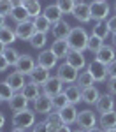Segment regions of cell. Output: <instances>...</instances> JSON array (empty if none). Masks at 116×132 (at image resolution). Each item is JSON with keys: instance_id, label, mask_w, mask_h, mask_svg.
I'll return each mask as SVG.
<instances>
[{"instance_id": "obj_29", "label": "cell", "mask_w": 116, "mask_h": 132, "mask_svg": "<svg viewBox=\"0 0 116 132\" xmlns=\"http://www.w3.org/2000/svg\"><path fill=\"white\" fill-rule=\"evenodd\" d=\"M16 39H18V37H16L14 28H11V27H7V25H4V27L0 28V41L4 42L5 46H9L11 42H14Z\"/></svg>"}, {"instance_id": "obj_9", "label": "cell", "mask_w": 116, "mask_h": 132, "mask_svg": "<svg viewBox=\"0 0 116 132\" xmlns=\"http://www.w3.org/2000/svg\"><path fill=\"white\" fill-rule=\"evenodd\" d=\"M53 109V99L41 93L35 101H33V111L37 114H48V113Z\"/></svg>"}, {"instance_id": "obj_48", "label": "cell", "mask_w": 116, "mask_h": 132, "mask_svg": "<svg viewBox=\"0 0 116 132\" xmlns=\"http://www.w3.org/2000/svg\"><path fill=\"white\" fill-rule=\"evenodd\" d=\"M11 4H12L14 7H18V5H23V0H11Z\"/></svg>"}, {"instance_id": "obj_34", "label": "cell", "mask_w": 116, "mask_h": 132, "mask_svg": "<svg viewBox=\"0 0 116 132\" xmlns=\"http://www.w3.org/2000/svg\"><path fill=\"white\" fill-rule=\"evenodd\" d=\"M92 34H95V35H99V37L105 39L111 32H109V28H107V23H104V21H95L93 32H92Z\"/></svg>"}, {"instance_id": "obj_16", "label": "cell", "mask_w": 116, "mask_h": 132, "mask_svg": "<svg viewBox=\"0 0 116 132\" xmlns=\"http://www.w3.org/2000/svg\"><path fill=\"white\" fill-rule=\"evenodd\" d=\"M51 51L55 53V56L60 60V58H67V55L70 53V46L67 39H55V42L51 44Z\"/></svg>"}, {"instance_id": "obj_42", "label": "cell", "mask_w": 116, "mask_h": 132, "mask_svg": "<svg viewBox=\"0 0 116 132\" xmlns=\"http://www.w3.org/2000/svg\"><path fill=\"white\" fill-rule=\"evenodd\" d=\"M105 23H107L109 32H111V34H116V14H114V16H111V18L105 21Z\"/></svg>"}, {"instance_id": "obj_25", "label": "cell", "mask_w": 116, "mask_h": 132, "mask_svg": "<svg viewBox=\"0 0 116 132\" xmlns=\"http://www.w3.org/2000/svg\"><path fill=\"white\" fill-rule=\"evenodd\" d=\"M81 97H83V102H86V104H97L100 93L97 90V86L92 85V86H86V88L81 90Z\"/></svg>"}, {"instance_id": "obj_52", "label": "cell", "mask_w": 116, "mask_h": 132, "mask_svg": "<svg viewBox=\"0 0 116 132\" xmlns=\"http://www.w3.org/2000/svg\"><path fill=\"white\" fill-rule=\"evenodd\" d=\"M104 132H116V127L114 129H104Z\"/></svg>"}, {"instance_id": "obj_14", "label": "cell", "mask_w": 116, "mask_h": 132, "mask_svg": "<svg viewBox=\"0 0 116 132\" xmlns=\"http://www.w3.org/2000/svg\"><path fill=\"white\" fill-rule=\"evenodd\" d=\"M95 60L102 62V63H105V65H109L113 60H116V51H114V46H107V44H104L100 50L95 53Z\"/></svg>"}, {"instance_id": "obj_35", "label": "cell", "mask_w": 116, "mask_h": 132, "mask_svg": "<svg viewBox=\"0 0 116 132\" xmlns=\"http://www.w3.org/2000/svg\"><path fill=\"white\" fill-rule=\"evenodd\" d=\"M4 56L7 58V62H9V65H16L18 63V60H20V53H18V50H14V48H11V46H7L5 48V51H4Z\"/></svg>"}, {"instance_id": "obj_54", "label": "cell", "mask_w": 116, "mask_h": 132, "mask_svg": "<svg viewBox=\"0 0 116 132\" xmlns=\"http://www.w3.org/2000/svg\"><path fill=\"white\" fill-rule=\"evenodd\" d=\"M72 132H86L84 129H77V130H72Z\"/></svg>"}, {"instance_id": "obj_45", "label": "cell", "mask_w": 116, "mask_h": 132, "mask_svg": "<svg viewBox=\"0 0 116 132\" xmlns=\"http://www.w3.org/2000/svg\"><path fill=\"white\" fill-rule=\"evenodd\" d=\"M58 132H72V130H70V127H69V125H67V123H63L62 127H60V129H58Z\"/></svg>"}, {"instance_id": "obj_19", "label": "cell", "mask_w": 116, "mask_h": 132, "mask_svg": "<svg viewBox=\"0 0 116 132\" xmlns=\"http://www.w3.org/2000/svg\"><path fill=\"white\" fill-rule=\"evenodd\" d=\"M67 63H70L74 69H77V71H83L84 67H86V56H84L81 51H72L67 55V58H65Z\"/></svg>"}, {"instance_id": "obj_40", "label": "cell", "mask_w": 116, "mask_h": 132, "mask_svg": "<svg viewBox=\"0 0 116 132\" xmlns=\"http://www.w3.org/2000/svg\"><path fill=\"white\" fill-rule=\"evenodd\" d=\"M105 86H107V92H109L111 95H114V97H116V78H109Z\"/></svg>"}, {"instance_id": "obj_60", "label": "cell", "mask_w": 116, "mask_h": 132, "mask_svg": "<svg viewBox=\"0 0 116 132\" xmlns=\"http://www.w3.org/2000/svg\"><path fill=\"white\" fill-rule=\"evenodd\" d=\"M0 132H4V130H2V129H0Z\"/></svg>"}, {"instance_id": "obj_44", "label": "cell", "mask_w": 116, "mask_h": 132, "mask_svg": "<svg viewBox=\"0 0 116 132\" xmlns=\"http://www.w3.org/2000/svg\"><path fill=\"white\" fill-rule=\"evenodd\" d=\"M7 67H9V62H7V58H5L4 55H0V72L7 71Z\"/></svg>"}, {"instance_id": "obj_31", "label": "cell", "mask_w": 116, "mask_h": 132, "mask_svg": "<svg viewBox=\"0 0 116 132\" xmlns=\"http://www.w3.org/2000/svg\"><path fill=\"white\" fill-rule=\"evenodd\" d=\"M23 5L26 7L28 14H30V18H37V16L41 14V11H42L41 2H39V0H25Z\"/></svg>"}, {"instance_id": "obj_57", "label": "cell", "mask_w": 116, "mask_h": 132, "mask_svg": "<svg viewBox=\"0 0 116 132\" xmlns=\"http://www.w3.org/2000/svg\"><path fill=\"white\" fill-rule=\"evenodd\" d=\"M114 14H116V4H114Z\"/></svg>"}, {"instance_id": "obj_21", "label": "cell", "mask_w": 116, "mask_h": 132, "mask_svg": "<svg viewBox=\"0 0 116 132\" xmlns=\"http://www.w3.org/2000/svg\"><path fill=\"white\" fill-rule=\"evenodd\" d=\"M49 78H51L49 71H48V69H44V67H41V65H35V69H33L32 74H30V81L37 83L39 86L46 85V81H48Z\"/></svg>"}, {"instance_id": "obj_1", "label": "cell", "mask_w": 116, "mask_h": 132, "mask_svg": "<svg viewBox=\"0 0 116 132\" xmlns=\"http://www.w3.org/2000/svg\"><path fill=\"white\" fill-rule=\"evenodd\" d=\"M88 39H90V35H88L86 28L74 27L69 34V37H67V42H69L72 51H81L83 53L84 50H88Z\"/></svg>"}, {"instance_id": "obj_33", "label": "cell", "mask_w": 116, "mask_h": 132, "mask_svg": "<svg viewBox=\"0 0 116 132\" xmlns=\"http://www.w3.org/2000/svg\"><path fill=\"white\" fill-rule=\"evenodd\" d=\"M102 46H104V39H102V37H99V35H95V34H92V35H90V39H88V51L97 53Z\"/></svg>"}, {"instance_id": "obj_49", "label": "cell", "mask_w": 116, "mask_h": 132, "mask_svg": "<svg viewBox=\"0 0 116 132\" xmlns=\"http://www.w3.org/2000/svg\"><path fill=\"white\" fill-rule=\"evenodd\" d=\"M5 48H7V46H5L4 42L0 41V55H4V51H5Z\"/></svg>"}, {"instance_id": "obj_4", "label": "cell", "mask_w": 116, "mask_h": 132, "mask_svg": "<svg viewBox=\"0 0 116 132\" xmlns=\"http://www.w3.org/2000/svg\"><path fill=\"white\" fill-rule=\"evenodd\" d=\"M90 11H92V20L95 21H104L107 20V14H109V4L107 2H99V0H92L90 2Z\"/></svg>"}, {"instance_id": "obj_22", "label": "cell", "mask_w": 116, "mask_h": 132, "mask_svg": "<svg viewBox=\"0 0 116 132\" xmlns=\"http://www.w3.org/2000/svg\"><path fill=\"white\" fill-rule=\"evenodd\" d=\"M60 116H62V122L67 125H72L77 120V109H76V104H67L63 109H60Z\"/></svg>"}, {"instance_id": "obj_2", "label": "cell", "mask_w": 116, "mask_h": 132, "mask_svg": "<svg viewBox=\"0 0 116 132\" xmlns=\"http://www.w3.org/2000/svg\"><path fill=\"white\" fill-rule=\"evenodd\" d=\"M35 125V111L33 109H23L12 114V127L14 129H23V130H28Z\"/></svg>"}, {"instance_id": "obj_5", "label": "cell", "mask_w": 116, "mask_h": 132, "mask_svg": "<svg viewBox=\"0 0 116 132\" xmlns=\"http://www.w3.org/2000/svg\"><path fill=\"white\" fill-rule=\"evenodd\" d=\"M56 76L62 79L63 83H67V85H70V83H76L77 81V76H79V71L77 69H74L70 63H62V65H58V71H56Z\"/></svg>"}, {"instance_id": "obj_18", "label": "cell", "mask_w": 116, "mask_h": 132, "mask_svg": "<svg viewBox=\"0 0 116 132\" xmlns=\"http://www.w3.org/2000/svg\"><path fill=\"white\" fill-rule=\"evenodd\" d=\"M81 86L79 85H67L65 88H63V93H65V97H67V101L69 104H79V102L83 101V97H81Z\"/></svg>"}, {"instance_id": "obj_12", "label": "cell", "mask_w": 116, "mask_h": 132, "mask_svg": "<svg viewBox=\"0 0 116 132\" xmlns=\"http://www.w3.org/2000/svg\"><path fill=\"white\" fill-rule=\"evenodd\" d=\"M35 65H37V62L33 60V56H30V55H21L18 63H16L14 67H16V71L23 72L25 76H30L32 71L35 69Z\"/></svg>"}, {"instance_id": "obj_10", "label": "cell", "mask_w": 116, "mask_h": 132, "mask_svg": "<svg viewBox=\"0 0 116 132\" xmlns=\"http://www.w3.org/2000/svg\"><path fill=\"white\" fill-rule=\"evenodd\" d=\"M72 16L79 23H90L92 21V11H90V4L81 2V4H76V7L72 11Z\"/></svg>"}, {"instance_id": "obj_55", "label": "cell", "mask_w": 116, "mask_h": 132, "mask_svg": "<svg viewBox=\"0 0 116 132\" xmlns=\"http://www.w3.org/2000/svg\"><path fill=\"white\" fill-rule=\"evenodd\" d=\"M81 2H84V0H76V4H81Z\"/></svg>"}, {"instance_id": "obj_59", "label": "cell", "mask_w": 116, "mask_h": 132, "mask_svg": "<svg viewBox=\"0 0 116 132\" xmlns=\"http://www.w3.org/2000/svg\"><path fill=\"white\" fill-rule=\"evenodd\" d=\"M26 132H33V130H26Z\"/></svg>"}, {"instance_id": "obj_58", "label": "cell", "mask_w": 116, "mask_h": 132, "mask_svg": "<svg viewBox=\"0 0 116 132\" xmlns=\"http://www.w3.org/2000/svg\"><path fill=\"white\" fill-rule=\"evenodd\" d=\"M99 2H107V0H99Z\"/></svg>"}, {"instance_id": "obj_8", "label": "cell", "mask_w": 116, "mask_h": 132, "mask_svg": "<svg viewBox=\"0 0 116 132\" xmlns=\"http://www.w3.org/2000/svg\"><path fill=\"white\" fill-rule=\"evenodd\" d=\"M77 127L79 129H84V130H88V129H92L97 125V116H95L93 111H90V109H84V111H79L77 113Z\"/></svg>"}, {"instance_id": "obj_38", "label": "cell", "mask_w": 116, "mask_h": 132, "mask_svg": "<svg viewBox=\"0 0 116 132\" xmlns=\"http://www.w3.org/2000/svg\"><path fill=\"white\" fill-rule=\"evenodd\" d=\"M14 93H16V92L11 88V85L7 81H2V83H0V95H2V99H4L5 102H9V99L14 95Z\"/></svg>"}, {"instance_id": "obj_46", "label": "cell", "mask_w": 116, "mask_h": 132, "mask_svg": "<svg viewBox=\"0 0 116 132\" xmlns=\"http://www.w3.org/2000/svg\"><path fill=\"white\" fill-rule=\"evenodd\" d=\"M86 132H104V129L102 127H92V129H88Z\"/></svg>"}, {"instance_id": "obj_6", "label": "cell", "mask_w": 116, "mask_h": 132, "mask_svg": "<svg viewBox=\"0 0 116 132\" xmlns=\"http://www.w3.org/2000/svg\"><path fill=\"white\" fill-rule=\"evenodd\" d=\"M63 85H65V83H63L58 76H51V78L46 81V85H42V93L53 99L55 95H58V93L63 92Z\"/></svg>"}, {"instance_id": "obj_30", "label": "cell", "mask_w": 116, "mask_h": 132, "mask_svg": "<svg viewBox=\"0 0 116 132\" xmlns=\"http://www.w3.org/2000/svg\"><path fill=\"white\" fill-rule=\"evenodd\" d=\"M28 42H30V46L33 50H44V46H46V42H48V37H46V34H42V32H35Z\"/></svg>"}, {"instance_id": "obj_50", "label": "cell", "mask_w": 116, "mask_h": 132, "mask_svg": "<svg viewBox=\"0 0 116 132\" xmlns=\"http://www.w3.org/2000/svg\"><path fill=\"white\" fill-rule=\"evenodd\" d=\"M4 25H5V16H2V14H0V28H2Z\"/></svg>"}, {"instance_id": "obj_7", "label": "cell", "mask_w": 116, "mask_h": 132, "mask_svg": "<svg viewBox=\"0 0 116 132\" xmlns=\"http://www.w3.org/2000/svg\"><path fill=\"white\" fill-rule=\"evenodd\" d=\"M88 71L92 72L95 81H99V83L107 81V76L109 74H107V65L105 63H102V62H99V60H93V62L88 63Z\"/></svg>"}, {"instance_id": "obj_27", "label": "cell", "mask_w": 116, "mask_h": 132, "mask_svg": "<svg viewBox=\"0 0 116 132\" xmlns=\"http://www.w3.org/2000/svg\"><path fill=\"white\" fill-rule=\"evenodd\" d=\"M99 123H100L102 129H114V127H116V111L113 109V111L102 113Z\"/></svg>"}, {"instance_id": "obj_11", "label": "cell", "mask_w": 116, "mask_h": 132, "mask_svg": "<svg viewBox=\"0 0 116 132\" xmlns=\"http://www.w3.org/2000/svg\"><path fill=\"white\" fill-rule=\"evenodd\" d=\"M56 62H58V58L55 56V53L51 51V48H49V50H42L41 53H39V56H37V65H41L44 69H48V71H51L53 67L56 65Z\"/></svg>"}, {"instance_id": "obj_39", "label": "cell", "mask_w": 116, "mask_h": 132, "mask_svg": "<svg viewBox=\"0 0 116 132\" xmlns=\"http://www.w3.org/2000/svg\"><path fill=\"white\" fill-rule=\"evenodd\" d=\"M14 9V5L11 4V0H0V14L2 16H11V12Z\"/></svg>"}, {"instance_id": "obj_3", "label": "cell", "mask_w": 116, "mask_h": 132, "mask_svg": "<svg viewBox=\"0 0 116 132\" xmlns=\"http://www.w3.org/2000/svg\"><path fill=\"white\" fill-rule=\"evenodd\" d=\"M16 37L20 41H30L32 35L35 34V25H33V20H26V21H21V23H16Z\"/></svg>"}, {"instance_id": "obj_13", "label": "cell", "mask_w": 116, "mask_h": 132, "mask_svg": "<svg viewBox=\"0 0 116 132\" xmlns=\"http://www.w3.org/2000/svg\"><path fill=\"white\" fill-rule=\"evenodd\" d=\"M116 106V101H114V95H111L109 92L107 93H104V95H100L99 97V101H97V104H95V108H97V111L100 113H107V111H113Z\"/></svg>"}, {"instance_id": "obj_53", "label": "cell", "mask_w": 116, "mask_h": 132, "mask_svg": "<svg viewBox=\"0 0 116 132\" xmlns=\"http://www.w3.org/2000/svg\"><path fill=\"white\" fill-rule=\"evenodd\" d=\"M113 44L116 46V34H113Z\"/></svg>"}, {"instance_id": "obj_32", "label": "cell", "mask_w": 116, "mask_h": 132, "mask_svg": "<svg viewBox=\"0 0 116 132\" xmlns=\"http://www.w3.org/2000/svg\"><path fill=\"white\" fill-rule=\"evenodd\" d=\"M93 83H95V78L92 76V72L86 69V71H83L79 76H77V81H76V85H79L81 88H86V86H92Z\"/></svg>"}, {"instance_id": "obj_23", "label": "cell", "mask_w": 116, "mask_h": 132, "mask_svg": "<svg viewBox=\"0 0 116 132\" xmlns=\"http://www.w3.org/2000/svg\"><path fill=\"white\" fill-rule=\"evenodd\" d=\"M42 14L51 21V23H56V21L63 20V12H62V9H60L56 4H49V5H46L44 11H42Z\"/></svg>"}, {"instance_id": "obj_17", "label": "cell", "mask_w": 116, "mask_h": 132, "mask_svg": "<svg viewBox=\"0 0 116 132\" xmlns=\"http://www.w3.org/2000/svg\"><path fill=\"white\" fill-rule=\"evenodd\" d=\"M26 76L23 74V72H20V71H14V72H11L9 76L5 78V81L11 85V88L14 92H21V88L26 85V79H25Z\"/></svg>"}, {"instance_id": "obj_61", "label": "cell", "mask_w": 116, "mask_h": 132, "mask_svg": "<svg viewBox=\"0 0 116 132\" xmlns=\"http://www.w3.org/2000/svg\"><path fill=\"white\" fill-rule=\"evenodd\" d=\"M23 2H25V0H23Z\"/></svg>"}, {"instance_id": "obj_24", "label": "cell", "mask_w": 116, "mask_h": 132, "mask_svg": "<svg viewBox=\"0 0 116 132\" xmlns=\"http://www.w3.org/2000/svg\"><path fill=\"white\" fill-rule=\"evenodd\" d=\"M21 93L28 99V101H35L39 95H41V86L37 85V83H33V81H28L23 88H21Z\"/></svg>"}, {"instance_id": "obj_37", "label": "cell", "mask_w": 116, "mask_h": 132, "mask_svg": "<svg viewBox=\"0 0 116 132\" xmlns=\"http://www.w3.org/2000/svg\"><path fill=\"white\" fill-rule=\"evenodd\" d=\"M56 5L62 9L63 14H72L74 7H76V0H56Z\"/></svg>"}, {"instance_id": "obj_43", "label": "cell", "mask_w": 116, "mask_h": 132, "mask_svg": "<svg viewBox=\"0 0 116 132\" xmlns=\"http://www.w3.org/2000/svg\"><path fill=\"white\" fill-rule=\"evenodd\" d=\"M107 74H109V78H116V60H113L107 65Z\"/></svg>"}, {"instance_id": "obj_41", "label": "cell", "mask_w": 116, "mask_h": 132, "mask_svg": "<svg viewBox=\"0 0 116 132\" xmlns=\"http://www.w3.org/2000/svg\"><path fill=\"white\" fill-rule=\"evenodd\" d=\"M32 130L33 132H49V129H48L46 122H37L33 127H32Z\"/></svg>"}, {"instance_id": "obj_36", "label": "cell", "mask_w": 116, "mask_h": 132, "mask_svg": "<svg viewBox=\"0 0 116 132\" xmlns=\"http://www.w3.org/2000/svg\"><path fill=\"white\" fill-rule=\"evenodd\" d=\"M67 104H69V101H67V97H65V93H63V92L53 97V109H55V111H60V109H63Z\"/></svg>"}, {"instance_id": "obj_47", "label": "cell", "mask_w": 116, "mask_h": 132, "mask_svg": "<svg viewBox=\"0 0 116 132\" xmlns=\"http://www.w3.org/2000/svg\"><path fill=\"white\" fill-rule=\"evenodd\" d=\"M4 125H5V116H4V113L0 111V129H2Z\"/></svg>"}, {"instance_id": "obj_28", "label": "cell", "mask_w": 116, "mask_h": 132, "mask_svg": "<svg viewBox=\"0 0 116 132\" xmlns=\"http://www.w3.org/2000/svg\"><path fill=\"white\" fill-rule=\"evenodd\" d=\"M9 18L12 21H16V23H21V21L30 20V14H28V11H26L25 5H18V7H14V9H12V12H11Z\"/></svg>"}, {"instance_id": "obj_51", "label": "cell", "mask_w": 116, "mask_h": 132, "mask_svg": "<svg viewBox=\"0 0 116 132\" xmlns=\"http://www.w3.org/2000/svg\"><path fill=\"white\" fill-rule=\"evenodd\" d=\"M11 132H26V130H23V129H12Z\"/></svg>"}, {"instance_id": "obj_20", "label": "cell", "mask_w": 116, "mask_h": 132, "mask_svg": "<svg viewBox=\"0 0 116 132\" xmlns=\"http://www.w3.org/2000/svg\"><path fill=\"white\" fill-rule=\"evenodd\" d=\"M70 30H72V27L65 20H60V21H56V23H53V28H51L55 39H67Z\"/></svg>"}, {"instance_id": "obj_26", "label": "cell", "mask_w": 116, "mask_h": 132, "mask_svg": "<svg viewBox=\"0 0 116 132\" xmlns=\"http://www.w3.org/2000/svg\"><path fill=\"white\" fill-rule=\"evenodd\" d=\"M33 20V25H35V30L37 32H42V34H48V32H51L53 28V23L44 14H39L37 18H32Z\"/></svg>"}, {"instance_id": "obj_15", "label": "cell", "mask_w": 116, "mask_h": 132, "mask_svg": "<svg viewBox=\"0 0 116 132\" xmlns=\"http://www.w3.org/2000/svg\"><path fill=\"white\" fill-rule=\"evenodd\" d=\"M28 102H30V101H28V99H26V97L20 92V93H14V95L9 99L7 104H9V109H11V111L18 113V111L26 109V108H28Z\"/></svg>"}, {"instance_id": "obj_56", "label": "cell", "mask_w": 116, "mask_h": 132, "mask_svg": "<svg viewBox=\"0 0 116 132\" xmlns=\"http://www.w3.org/2000/svg\"><path fill=\"white\" fill-rule=\"evenodd\" d=\"M2 102H4V99H2V95H0V104H2Z\"/></svg>"}]
</instances>
